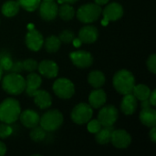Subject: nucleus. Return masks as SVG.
Masks as SVG:
<instances>
[{
    "mask_svg": "<svg viewBox=\"0 0 156 156\" xmlns=\"http://www.w3.org/2000/svg\"><path fill=\"white\" fill-rule=\"evenodd\" d=\"M139 119L141 121V122L151 128L153 126L156 125V111L154 109L150 108H145V109H142L140 115H139Z\"/></svg>",
    "mask_w": 156,
    "mask_h": 156,
    "instance_id": "nucleus-21",
    "label": "nucleus"
},
{
    "mask_svg": "<svg viewBox=\"0 0 156 156\" xmlns=\"http://www.w3.org/2000/svg\"><path fill=\"white\" fill-rule=\"evenodd\" d=\"M21 107L14 98H7L0 103V122L7 124L14 123L19 118Z\"/></svg>",
    "mask_w": 156,
    "mask_h": 156,
    "instance_id": "nucleus-1",
    "label": "nucleus"
},
{
    "mask_svg": "<svg viewBox=\"0 0 156 156\" xmlns=\"http://www.w3.org/2000/svg\"><path fill=\"white\" fill-rule=\"evenodd\" d=\"M72 42H73V44H74L75 47H80L82 44V42L80 40V38H74Z\"/></svg>",
    "mask_w": 156,
    "mask_h": 156,
    "instance_id": "nucleus-42",
    "label": "nucleus"
},
{
    "mask_svg": "<svg viewBox=\"0 0 156 156\" xmlns=\"http://www.w3.org/2000/svg\"><path fill=\"white\" fill-rule=\"evenodd\" d=\"M118 110L113 105L102 106L98 114V120L102 126H113L118 119Z\"/></svg>",
    "mask_w": 156,
    "mask_h": 156,
    "instance_id": "nucleus-9",
    "label": "nucleus"
},
{
    "mask_svg": "<svg viewBox=\"0 0 156 156\" xmlns=\"http://www.w3.org/2000/svg\"><path fill=\"white\" fill-rule=\"evenodd\" d=\"M152 105L149 101V100H144V101H141V107L142 109H145V108H150Z\"/></svg>",
    "mask_w": 156,
    "mask_h": 156,
    "instance_id": "nucleus-39",
    "label": "nucleus"
},
{
    "mask_svg": "<svg viewBox=\"0 0 156 156\" xmlns=\"http://www.w3.org/2000/svg\"><path fill=\"white\" fill-rule=\"evenodd\" d=\"M18 119L20 120L21 123L25 127H27L28 129H32V128H34L39 124L40 117L36 111L26 110V111L20 112Z\"/></svg>",
    "mask_w": 156,
    "mask_h": 156,
    "instance_id": "nucleus-15",
    "label": "nucleus"
},
{
    "mask_svg": "<svg viewBox=\"0 0 156 156\" xmlns=\"http://www.w3.org/2000/svg\"><path fill=\"white\" fill-rule=\"evenodd\" d=\"M88 125H87V129H88V131L90 133H96L97 132H99L100 130H101V128L102 127V125L101 124V122H99V120L98 119H96V120H90L88 122Z\"/></svg>",
    "mask_w": 156,
    "mask_h": 156,
    "instance_id": "nucleus-34",
    "label": "nucleus"
},
{
    "mask_svg": "<svg viewBox=\"0 0 156 156\" xmlns=\"http://www.w3.org/2000/svg\"><path fill=\"white\" fill-rule=\"evenodd\" d=\"M92 115H93L92 107L89 103L81 102L73 108L70 117L74 123L82 125L87 123L91 119Z\"/></svg>",
    "mask_w": 156,
    "mask_h": 156,
    "instance_id": "nucleus-6",
    "label": "nucleus"
},
{
    "mask_svg": "<svg viewBox=\"0 0 156 156\" xmlns=\"http://www.w3.org/2000/svg\"><path fill=\"white\" fill-rule=\"evenodd\" d=\"M38 8H39V15L43 20L51 21L55 19L58 16V7L55 2L43 1L40 3Z\"/></svg>",
    "mask_w": 156,
    "mask_h": 156,
    "instance_id": "nucleus-13",
    "label": "nucleus"
},
{
    "mask_svg": "<svg viewBox=\"0 0 156 156\" xmlns=\"http://www.w3.org/2000/svg\"><path fill=\"white\" fill-rule=\"evenodd\" d=\"M105 75L100 70H93L88 76V82L95 89L102 87L105 83Z\"/></svg>",
    "mask_w": 156,
    "mask_h": 156,
    "instance_id": "nucleus-23",
    "label": "nucleus"
},
{
    "mask_svg": "<svg viewBox=\"0 0 156 156\" xmlns=\"http://www.w3.org/2000/svg\"><path fill=\"white\" fill-rule=\"evenodd\" d=\"M58 3H60V4H62V3H69V4H74V3H76L78 0H58Z\"/></svg>",
    "mask_w": 156,
    "mask_h": 156,
    "instance_id": "nucleus-43",
    "label": "nucleus"
},
{
    "mask_svg": "<svg viewBox=\"0 0 156 156\" xmlns=\"http://www.w3.org/2000/svg\"><path fill=\"white\" fill-rule=\"evenodd\" d=\"M37 70L39 74L48 79L56 78L58 74V64L50 59H44L40 61L37 65Z\"/></svg>",
    "mask_w": 156,
    "mask_h": 156,
    "instance_id": "nucleus-14",
    "label": "nucleus"
},
{
    "mask_svg": "<svg viewBox=\"0 0 156 156\" xmlns=\"http://www.w3.org/2000/svg\"><path fill=\"white\" fill-rule=\"evenodd\" d=\"M99 37V30L94 26H84L80 28L79 32V38L82 43L91 44L98 39Z\"/></svg>",
    "mask_w": 156,
    "mask_h": 156,
    "instance_id": "nucleus-16",
    "label": "nucleus"
},
{
    "mask_svg": "<svg viewBox=\"0 0 156 156\" xmlns=\"http://www.w3.org/2000/svg\"><path fill=\"white\" fill-rule=\"evenodd\" d=\"M112 84L117 92L125 95L133 92L135 85V78L131 71L127 69H121L113 76Z\"/></svg>",
    "mask_w": 156,
    "mask_h": 156,
    "instance_id": "nucleus-2",
    "label": "nucleus"
},
{
    "mask_svg": "<svg viewBox=\"0 0 156 156\" xmlns=\"http://www.w3.org/2000/svg\"><path fill=\"white\" fill-rule=\"evenodd\" d=\"M61 45V41L57 36H49L47 37L46 40H44V46L45 49L48 53H55L57 52Z\"/></svg>",
    "mask_w": 156,
    "mask_h": 156,
    "instance_id": "nucleus-27",
    "label": "nucleus"
},
{
    "mask_svg": "<svg viewBox=\"0 0 156 156\" xmlns=\"http://www.w3.org/2000/svg\"><path fill=\"white\" fill-rule=\"evenodd\" d=\"M106 101L107 95L105 91L100 88L92 90L89 95V104L94 109H99L104 106Z\"/></svg>",
    "mask_w": 156,
    "mask_h": 156,
    "instance_id": "nucleus-19",
    "label": "nucleus"
},
{
    "mask_svg": "<svg viewBox=\"0 0 156 156\" xmlns=\"http://www.w3.org/2000/svg\"><path fill=\"white\" fill-rule=\"evenodd\" d=\"M42 83L41 77L34 72H31L27 76L26 79V88L25 91L29 97H33L34 94L39 90Z\"/></svg>",
    "mask_w": 156,
    "mask_h": 156,
    "instance_id": "nucleus-17",
    "label": "nucleus"
},
{
    "mask_svg": "<svg viewBox=\"0 0 156 156\" xmlns=\"http://www.w3.org/2000/svg\"><path fill=\"white\" fill-rule=\"evenodd\" d=\"M102 8L96 3H88L82 5L77 10L78 19L85 24H90L97 21L101 15Z\"/></svg>",
    "mask_w": 156,
    "mask_h": 156,
    "instance_id": "nucleus-5",
    "label": "nucleus"
},
{
    "mask_svg": "<svg viewBox=\"0 0 156 156\" xmlns=\"http://www.w3.org/2000/svg\"><path fill=\"white\" fill-rule=\"evenodd\" d=\"M148 100H149L151 105L153 107H154L156 105V90H154L153 91L151 90V93H150V96H149Z\"/></svg>",
    "mask_w": 156,
    "mask_h": 156,
    "instance_id": "nucleus-37",
    "label": "nucleus"
},
{
    "mask_svg": "<svg viewBox=\"0 0 156 156\" xmlns=\"http://www.w3.org/2000/svg\"><path fill=\"white\" fill-rule=\"evenodd\" d=\"M101 14L103 15L104 20L102 21L103 26H106L110 21H116L122 17L123 7L117 2H112L108 4L104 9H102Z\"/></svg>",
    "mask_w": 156,
    "mask_h": 156,
    "instance_id": "nucleus-8",
    "label": "nucleus"
},
{
    "mask_svg": "<svg viewBox=\"0 0 156 156\" xmlns=\"http://www.w3.org/2000/svg\"><path fill=\"white\" fill-rule=\"evenodd\" d=\"M33 98L36 105L41 110H46L49 108L52 104V98L50 94L44 90H38L34 94Z\"/></svg>",
    "mask_w": 156,
    "mask_h": 156,
    "instance_id": "nucleus-20",
    "label": "nucleus"
},
{
    "mask_svg": "<svg viewBox=\"0 0 156 156\" xmlns=\"http://www.w3.org/2000/svg\"><path fill=\"white\" fill-rule=\"evenodd\" d=\"M25 43L27 47L32 51H38L44 45V37L42 34L37 29L31 28L26 34Z\"/></svg>",
    "mask_w": 156,
    "mask_h": 156,
    "instance_id": "nucleus-11",
    "label": "nucleus"
},
{
    "mask_svg": "<svg viewBox=\"0 0 156 156\" xmlns=\"http://www.w3.org/2000/svg\"><path fill=\"white\" fill-rule=\"evenodd\" d=\"M63 114L58 110H50L45 112L39 120L40 126L46 132H55L63 123Z\"/></svg>",
    "mask_w": 156,
    "mask_h": 156,
    "instance_id": "nucleus-4",
    "label": "nucleus"
},
{
    "mask_svg": "<svg viewBox=\"0 0 156 156\" xmlns=\"http://www.w3.org/2000/svg\"><path fill=\"white\" fill-rule=\"evenodd\" d=\"M13 64V59L10 53L6 51H2L0 53V66L4 71H9Z\"/></svg>",
    "mask_w": 156,
    "mask_h": 156,
    "instance_id": "nucleus-30",
    "label": "nucleus"
},
{
    "mask_svg": "<svg viewBox=\"0 0 156 156\" xmlns=\"http://www.w3.org/2000/svg\"><path fill=\"white\" fill-rule=\"evenodd\" d=\"M146 65H147V68L149 69V71H151L152 73L155 74L156 73V55L155 54H152L147 61H146Z\"/></svg>",
    "mask_w": 156,
    "mask_h": 156,
    "instance_id": "nucleus-35",
    "label": "nucleus"
},
{
    "mask_svg": "<svg viewBox=\"0 0 156 156\" xmlns=\"http://www.w3.org/2000/svg\"><path fill=\"white\" fill-rule=\"evenodd\" d=\"M111 143L118 149H125L132 144V136L125 130H113Z\"/></svg>",
    "mask_w": 156,
    "mask_h": 156,
    "instance_id": "nucleus-12",
    "label": "nucleus"
},
{
    "mask_svg": "<svg viewBox=\"0 0 156 156\" xmlns=\"http://www.w3.org/2000/svg\"><path fill=\"white\" fill-rule=\"evenodd\" d=\"M58 14L59 15L61 19H63L65 21H69V20H71L75 16L76 12H75L74 7L70 4L62 3L60 7L58 8Z\"/></svg>",
    "mask_w": 156,
    "mask_h": 156,
    "instance_id": "nucleus-25",
    "label": "nucleus"
},
{
    "mask_svg": "<svg viewBox=\"0 0 156 156\" xmlns=\"http://www.w3.org/2000/svg\"><path fill=\"white\" fill-rule=\"evenodd\" d=\"M43 1H49V2H55V0H43Z\"/></svg>",
    "mask_w": 156,
    "mask_h": 156,
    "instance_id": "nucleus-45",
    "label": "nucleus"
},
{
    "mask_svg": "<svg viewBox=\"0 0 156 156\" xmlns=\"http://www.w3.org/2000/svg\"><path fill=\"white\" fill-rule=\"evenodd\" d=\"M69 58L72 63L80 69L89 68L93 63V57L91 53L86 50L73 51L69 54Z\"/></svg>",
    "mask_w": 156,
    "mask_h": 156,
    "instance_id": "nucleus-10",
    "label": "nucleus"
},
{
    "mask_svg": "<svg viewBox=\"0 0 156 156\" xmlns=\"http://www.w3.org/2000/svg\"><path fill=\"white\" fill-rule=\"evenodd\" d=\"M19 6L24 8L28 12H33L37 10L41 3V0H16Z\"/></svg>",
    "mask_w": 156,
    "mask_h": 156,
    "instance_id": "nucleus-28",
    "label": "nucleus"
},
{
    "mask_svg": "<svg viewBox=\"0 0 156 156\" xmlns=\"http://www.w3.org/2000/svg\"><path fill=\"white\" fill-rule=\"evenodd\" d=\"M58 38L63 43H71L73 41V39L75 38V34L72 30L65 29L59 34Z\"/></svg>",
    "mask_w": 156,
    "mask_h": 156,
    "instance_id": "nucleus-32",
    "label": "nucleus"
},
{
    "mask_svg": "<svg viewBox=\"0 0 156 156\" xmlns=\"http://www.w3.org/2000/svg\"><path fill=\"white\" fill-rule=\"evenodd\" d=\"M54 93L60 99H70L75 93V86L71 80L66 78L58 79L52 86Z\"/></svg>",
    "mask_w": 156,
    "mask_h": 156,
    "instance_id": "nucleus-7",
    "label": "nucleus"
},
{
    "mask_svg": "<svg viewBox=\"0 0 156 156\" xmlns=\"http://www.w3.org/2000/svg\"><path fill=\"white\" fill-rule=\"evenodd\" d=\"M3 69L1 68V66H0V80H2V77H3Z\"/></svg>",
    "mask_w": 156,
    "mask_h": 156,
    "instance_id": "nucleus-44",
    "label": "nucleus"
},
{
    "mask_svg": "<svg viewBox=\"0 0 156 156\" xmlns=\"http://www.w3.org/2000/svg\"><path fill=\"white\" fill-rule=\"evenodd\" d=\"M109 1H110V0H94V2H95L97 5H107Z\"/></svg>",
    "mask_w": 156,
    "mask_h": 156,
    "instance_id": "nucleus-41",
    "label": "nucleus"
},
{
    "mask_svg": "<svg viewBox=\"0 0 156 156\" xmlns=\"http://www.w3.org/2000/svg\"><path fill=\"white\" fill-rule=\"evenodd\" d=\"M149 137L151 139V141L154 144L156 143V130H155V126H153L151 127V131L149 133Z\"/></svg>",
    "mask_w": 156,
    "mask_h": 156,
    "instance_id": "nucleus-38",
    "label": "nucleus"
},
{
    "mask_svg": "<svg viewBox=\"0 0 156 156\" xmlns=\"http://www.w3.org/2000/svg\"><path fill=\"white\" fill-rule=\"evenodd\" d=\"M12 133H13V129L9 124L4 122L0 124V139H6Z\"/></svg>",
    "mask_w": 156,
    "mask_h": 156,
    "instance_id": "nucleus-33",
    "label": "nucleus"
},
{
    "mask_svg": "<svg viewBox=\"0 0 156 156\" xmlns=\"http://www.w3.org/2000/svg\"><path fill=\"white\" fill-rule=\"evenodd\" d=\"M23 64L22 61L18 60V61H13V64L11 66V69L9 71L13 72V73H20L21 71H23Z\"/></svg>",
    "mask_w": 156,
    "mask_h": 156,
    "instance_id": "nucleus-36",
    "label": "nucleus"
},
{
    "mask_svg": "<svg viewBox=\"0 0 156 156\" xmlns=\"http://www.w3.org/2000/svg\"><path fill=\"white\" fill-rule=\"evenodd\" d=\"M3 90L10 95H19L25 91L26 80L19 73H9L2 80Z\"/></svg>",
    "mask_w": 156,
    "mask_h": 156,
    "instance_id": "nucleus-3",
    "label": "nucleus"
},
{
    "mask_svg": "<svg viewBox=\"0 0 156 156\" xmlns=\"http://www.w3.org/2000/svg\"><path fill=\"white\" fill-rule=\"evenodd\" d=\"M137 99L133 93L125 94L121 102V111L125 115H132L137 109Z\"/></svg>",
    "mask_w": 156,
    "mask_h": 156,
    "instance_id": "nucleus-18",
    "label": "nucleus"
},
{
    "mask_svg": "<svg viewBox=\"0 0 156 156\" xmlns=\"http://www.w3.org/2000/svg\"><path fill=\"white\" fill-rule=\"evenodd\" d=\"M19 5L15 0H8L5 2L2 5L1 11L2 14L6 17H12L15 16L19 12Z\"/></svg>",
    "mask_w": 156,
    "mask_h": 156,
    "instance_id": "nucleus-24",
    "label": "nucleus"
},
{
    "mask_svg": "<svg viewBox=\"0 0 156 156\" xmlns=\"http://www.w3.org/2000/svg\"><path fill=\"white\" fill-rule=\"evenodd\" d=\"M113 126H102L99 132L95 133V140L99 144L105 145L111 143L112 133L113 132Z\"/></svg>",
    "mask_w": 156,
    "mask_h": 156,
    "instance_id": "nucleus-22",
    "label": "nucleus"
},
{
    "mask_svg": "<svg viewBox=\"0 0 156 156\" xmlns=\"http://www.w3.org/2000/svg\"><path fill=\"white\" fill-rule=\"evenodd\" d=\"M132 93L134 95V97L137 100L144 101V100H147L149 98L151 90L145 84H138V85H134Z\"/></svg>",
    "mask_w": 156,
    "mask_h": 156,
    "instance_id": "nucleus-26",
    "label": "nucleus"
},
{
    "mask_svg": "<svg viewBox=\"0 0 156 156\" xmlns=\"http://www.w3.org/2000/svg\"><path fill=\"white\" fill-rule=\"evenodd\" d=\"M23 64V69L28 72H33L36 69H37V61L33 58H27L22 61Z\"/></svg>",
    "mask_w": 156,
    "mask_h": 156,
    "instance_id": "nucleus-31",
    "label": "nucleus"
},
{
    "mask_svg": "<svg viewBox=\"0 0 156 156\" xmlns=\"http://www.w3.org/2000/svg\"><path fill=\"white\" fill-rule=\"evenodd\" d=\"M6 153V146L3 142H0V156H3Z\"/></svg>",
    "mask_w": 156,
    "mask_h": 156,
    "instance_id": "nucleus-40",
    "label": "nucleus"
},
{
    "mask_svg": "<svg viewBox=\"0 0 156 156\" xmlns=\"http://www.w3.org/2000/svg\"><path fill=\"white\" fill-rule=\"evenodd\" d=\"M47 132L41 127V126H36L34 128L31 129V132L29 133V136L31 138V140L35 143H38L41 142L45 139L46 137V133Z\"/></svg>",
    "mask_w": 156,
    "mask_h": 156,
    "instance_id": "nucleus-29",
    "label": "nucleus"
}]
</instances>
